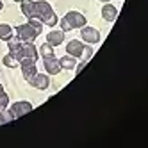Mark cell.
<instances>
[{"mask_svg":"<svg viewBox=\"0 0 148 148\" xmlns=\"http://www.w3.org/2000/svg\"><path fill=\"white\" fill-rule=\"evenodd\" d=\"M2 7H4V4H2V2H0V11H2Z\"/></svg>","mask_w":148,"mask_h":148,"instance_id":"24","label":"cell"},{"mask_svg":"<svg viewBox=\"0 0 148 148\" xmlns=\"http://www.w3.org/2000/svg\"><path fill=\"white\" fill-rule=\"evenodd\" d=\"M13 36V29L9 27L7 23H0V39H4V41H7L9 38Z\"/></svg>","mask_w":148,"mask_h":148,"instance_id":"16","label":"cell"},{"mask_svg":"<svg viewBox=\"0 0 148 148\" xmlns=\"http://www.w3.org/2000/svg\"><path fill=\"white\" fill-rule=\"evenodd\" d=\"M59 64H61V68H64V70H73V68L77 66V57L64 56V57L59 59Z\"/></svg>","mask_w":148,"mask_h":148,"instance_id":"15","label":"cell"},{"mask_svg":"<svg viewBox=\"0 0 148 148\" xmlns=\"http://www.w3.org/2000/svg\"><path fill=\"white\" fill-rule=\"evenodd\" d=\"M20 7H22V13L25 14V18H36V7H34V2L32 0H20Z\"/></svg>","mask_w":148,"mask_h":148,"instance_id":"11","label":"cell"},{"mask_svg":"<svg viewBox=\"0 0 148 148\" xmlns=\"http://www.w3.org/2000/svg\"><path fill=\"white\" fill-rule=\"evenodd\" d=\"M7 45H9V54H13L16 57L20 54V50H22V39L18 36H11L7 39Z\"/></svg>","mask_w":148,"mask_h":148,"instance_id":"13","label":"cell"},{"mask_svg":"<svg viewBox=\"0 0 148 148\" xmlns=\"http://www.w3.org/2000/svg\"><path fill=\"white\" fill-rule=\"evenodd\" d=\"M80 36H82V39L86 41V43H89V45L98 43V41H100V32H98L97 29H93V27H86V25H84Z\"/></svg>","mask_w":148,"mask_h":148,"instance_id":"6","label":"cell"},{"mask_svg":"<svg viewBox=\"0 0 148 148\" xmlns=\"http://www.w3.org/2000/svg\"><path fill=\"white\" fill-rule=\"evenodd\" d=\"M14 2H20V0H14Z\"/></svg>","mask_w":148,"mask_h":148,"instance_id":"26","label":"cell"},{"mask_svg":"<svg viewBox=\"0 0 148 148\" xmlns=\"http://www.w3.org/2000/svg\"><path fill=\"white\" fill-rule=\"evenodd\" d=\"M43 64H45V70L50 73V75H57L61 71V64H59V59H56L54 56H48V57H43Z\"/></svg>","mask_w":148,"mask_h":148,"instance_id":"8","label":"cell"},{"mask_svg":"<svg viewBox=\"0 0 148 148\" xmlns=\"http://www.w3.org/2000/svg\"><path fill=\"white\" fill-rule=\"evenodd\" d=\"M20 66H22V73H23V77L25 80L29 79H32L36 75V61H30V59H22L20 61Z\"/></svg>","mask_w":148,"mask_h":148,"instance_id":"7","label":"cell"},{"mask_svg":"<svg viewBox=\"0 0 148 148\" xmlns=\"http://www.w3.org/2000/svg\"><path fill=\"white\" fill-rule=\"evenodd\" d=\"M29 22H30V23H32V25H34V29H36V30H38V32L41 34V29H43V23H41V22H39V20H38V18H29Z\"/></svg>","mask_w":148,"mask_h":148,"instance_id":"21","label":"cell"},{"mask_svg":"<svg viewBox=\"0 0 148 148\" xmlns=\"http://www.w3.org/2000/svg\"><path fill=\"white\" fill-rule=\"evenodd\" d=\"M84 48H86V47H84L80 41H77V39L70 41V43L66 45V52H68V56H73V57H82Z\"/></svg>","mask_w":148,"mask_h":148,"instance_id":"10","label":"cell"},{"mask_svg":"<svg viewBox=\"0 0 148 148\" xmlns=\"http://www.w3.org/2000/svg\"><path fill=\"white\" fill-rule=\"evenodd\" d=\"M100 2H103V4H107V2H109V0H100Z\"/></svg>","mask_w":148,"mask_h":148,"instance_id":"23","label":"cell"},{"mask_svg":"<svg viewBox=\"0 0 148 148\" xmlns=\"http://www.w3.org/2000/svg\"><path fill=\"white\" fill-rule=\"evenodd\" d=\"M62 20L68 23L70 29H82L84 25H86V16L80 14V13H77V11H70Z\"/></svg>","mask_w":148,"mask_h":148,"instance_id":"3","label":"cell"},{"mask_svg":"<svg viewBox=\"0 0 148 148\" xmlns=\"http://www.w3.org/2000/svg\"><path fill=\"white\" fill-rule=\"evenodd\" d=\"M4 91V88H2V84H0V93H2Z\"/></svg>","mask_w":148,"mask_h":148,"instance_id":"25","label":"cell"},{"mask_svg":"<svg viewBox=\"0 0 148 148\" xmlns=\"http://www.w3.org/2000/svg\"><path fill=\"white\" fill-rule=\"evenodd\" d=\"M41 56L43 57H48V56H54V48H52L50 43H43V47H41Z\"/></svg>","mask_w":148,"mask_h":148,"instance_id":"18","label":"cell"},{"mask_svg":"<svg viewBox=\"0 0 148 148\" xmlns=\"http://www.w3.org/2000/svg\"><path fill=\"white\" fill-rule=\"evenodd\" d=\"M11 120H13V116H11V112H9V111H5V109L0 111V125H2V123H7V121H11Z\"/></svg>","mask_w":148,"mask_h":148,"instance_id":"19","label":"cell"},{"mask_svg":"<svg viewBox=\"0 0 148 148\" xmlns=\"http://www.w3.org/2000/svg\"><path fill=\"white\" fill-rule=\"evenodd\" d=\"M18 62L22 59H30V61H38V50L32 43H22V50H20V54L16 56Z\"/></svg>","mask_w":148,"mask_h":148,"instance_id":"4","label":"cell"},{"mask_svg":"<svg viewBox=\"0 0 148 148\" xmlns=\"http://www.w3.org/2000/svg\"><path fill=\"white\" fill-rule=\"evenodd\" d=\"M34 7H36V18L41 23H47L50 27H54L57 23V16H56L54 11H52V7H50L48 2L39 0V2H34Z\"/></svg>","mask_w":148,"mask_h":148,"instance_id":"1","label":"cell"},{"mask_svg":"<svg viewBox=\"0 0 148 148\" xmlns=\"http://www.w3.org/2000/svg\"><path fill=\"white\" fill-rule=\"evenodd\" d=\"M7 105H9V97H7V95L2 91V93H0V111L5 109Z\"/></svg>","mask_w":148,"mask_h":148,"instance_id":"20","label":"cell"},{"mask_svg":"<svg viewBox=\"0 0 148 148\" xmlns=\"http://www.w3.org/2000/svg\"><path fill=\"white\" fill-rule=\"evenodd\" d=\"M29 84H30V86H34L36 89H47L50 80H48V77L45 75V73H36L32 79H29Z\"/></svg>","mask_w":148,"mask_h":148,"instance_id":"9","label":"cell"},{"mask_svg":"<svg viewBox=\"0 0 148 148\" xmlns=\"http://www.w3.org/2000/svg\"><path fill=\"white\" fill-rule=\"evenodd\" d=\"M30 111H32V105L29 102H16V103H13L11 107H9V112H11L13 118H20V116H23V114H27Z\"/></svg>","mask_w":148,"mask_h":148,"instance_id":"5","label":"cell"},{"mask_svg":"<svg viewBox=\"0 0 148 148\" xmlns=\"http://www.w3.org/2000/svg\"><path fill=\"white\" fill-rule=\"evenodd\" d=\"M62 39H64V32H62V30H52V32L47 34V43H50L52 47L61 45Z\"/></svg>","mask_w":148,"mask_h":148,"instance_id":"12","label":"cell"},{"mask_svg":"<svg viewBox=\"0 0 148 148\" xmlns=\"http://www.w3.org/2000/svg\"><path fill=\"white\" fill-rule=\"evenodd\" d=\"M102 16H103V20H107V22H114L116 16H118V9L111 4H105L102 7Z\"/></svg>","mask_w":148,"mask_h":148,"instance_id":"14","label":"cell"},{"mask_svg":"<svg viewBox=\"0 0 148 148\" xmlns=\"http://www.w3.org/2000/svg\"><path fill=\"white\" fill-rule=\"evenodd\" d=\"M86 62H88V61H82V62H80L79 66H75V68H77V73H79V71H80V70H82L84 66H86Z\"/></svg>","mask_w":148,"mask_h":148,"instance_id":"22","label":"cell"},{"mask_svg":"<svg viewBox=\"0 0 148 148\" xmlns=\"http://www.w3.org/2000/svg\"><path fill=\"white\" fill-rule=\"evenodd\" d=\"M4 64H5L7 68H16L20 62H18V59H16L13 54H7V56H4Z\"/></svg>","mask_w":148,"mask_h":148,"instance_id":"17","label":"cell"},{"mask_svg":"<svg viewBox=\"0 0 148 148\" xmlns=\"http://www.w3.org/2000/svg\"><path fill=\"white\" fill-rule=\"evenodd\" d=\"M16 36L22 39L23 43H32V41L39 36V32L34 29L32 23L27 22V23H23V25H18V27H16Z\"/></svg>","mask_w":148,"mask_h":148,"instance_id":"2","label":"cell"}]
</instances>
